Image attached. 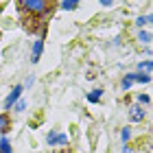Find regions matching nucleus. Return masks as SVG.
<instances>
[{
	"label": "nucleus",
	"instance_id": "f257e3e1",
	"mask_svg": "<svg viewBox=\"0 0 153 153\" xmlns=\"http://www.w3.org/2000/svg\"><path fill=\"white\" fill-rule=\"evenodd\" d=\"M20 4L29 13H35V16H44L46 13V2L44 0H20Z\"/></svg>",
	"mask_w": 153,
	"mask_h": 153
},
{
	"label": "nucleus",
	"instance_id": "f03ea898",
	"mask_svg": "<svg viewBox=\"0 0 153 153\" xmlns=\"http://www.w3.org/2000/svg\"><path fill=\"white\" fill-rule=\"evenodd\" d=\"M68 138L64 134H48V144H66Z\"/></svg>",
	"mask_w": 153,
	"mask_h": 153
},
{
	"label": "nucleus",
	"instance_id": "7ed1b4c3",
	"mask_svg": "<svg viewBox=\"0 0 153 153\" xmlns=\"http://www.w3.org/2000/svg\"><path fill=\"white\" fill-rule=\"evenodd\" d=\"M20 92H22V85H18V88H16V90H13V92L9 94V99H7V101H4V107H11V105H13V103H16V101H18V96H20Z\"/></svg>",
	"mask_w": 153,
	"mask_h": 153
},
{
	"label": "nucleus",
	"instance_id": "20e7f679",
	"mask_svg": "<svg viewBox=\"0 0 153 153\" xmlns=\"http://www.w3.org/2000/svg\"><path fill=\"white\" fill-rule=\"evenodd\" d=\"M129 118H131V120H134V123H138V120H142V118H144V112H142V107H131V112H129Z\"/></svg>",
	"mask_w": 153,
	"mask_h": 153
},
{
	"label": "nucleus",
	"instance_id": "39448f33",
	"mask_svg": "<svg viewBox=\"0 0 153 153\" xmlns=\"http://www.w3.org/2000/svg\"><path fill=\"white\" fill-rule=\"evenodd\" d=\"M42 48H44V42H42V39H37V42H35V48H33V61H37V59H39Z\"/></svg>",
	"mask_w": 153,
	"mask_h": 153
},
{
	"label": "nucleus",
	"instance_id": "423d86ee",
	"mask_svg": "<svg viewBox=\"0 0 153 153\" xmlns=\"http://www.w3.org/2000/svg\"><path fill=\"white\" fill-rule=\"evenodd\" d=\"M101 94H103L101 90H94V92H90V94H88V101H90V103H96V101H101Z\"/></svg>",
	"mask_w": 153,
	"mask_h": 153
},
{
	"label": "nucleus",
	"instance_id": "0eeeda50",
	"mask_svg": "<svg viewBox=\"0 0 153 153\" xmlns=\"http://www.w3.org/2000/svg\"><path fill=\"white\" fill-rule=\"evenodd\" d=\"M0 153H11V144H9V140H7V138H2V140H0Z\"/></svg>",
	"mask_w": 153,
	"mask_h": 153
},
{
	"label": "nucleus",
	"instance_id": "6e6552de",
	"mask_svg": "<svg viewBox=\"0 0 153 153\" xmlns=\"http://www.w3.org/2000/svg\"><path fill=\"white\" fill-rule=\"evenodd\" d=\"M138 24L144 26V24H153V13L151 16H142V18H138Z\"/></svg>",
	"mask_w": 153,
	"mask_h": 153
},
{
	"label": "nucleus",
	"instance_id": "1a4fd4ad",
	"mask_svg": "<svg viewBox=\"0 0 153 153\" xmlns=\"http://www.w3.org/2000/svg\"><path fill=\"white\" fill-rule=\"evenodd\" d=\"M136 81H138V83H149V81H151V76H149V74H144V72H138V74H136Z\"/></svg>",
	"mask_w": 153,
	"mask_h": 153
},
{
	"label": "nucleus",
	"instance_id": "9d476101",
	"mask_svg": "<svg viewBox=\"0 0 153 153\" xmlns=\"http://www.w3.org/2000/svg\"><path fill=\"white\" fill-rule=\"evenodd\" d=\"M76 2H79V0H64V9L66 11H72L74 7H76Z\"/></svg>",
	"mask_w": 153,
	"mask_h": 153
},
{
	"label": "nucleus",
	"instance_id": "9b49d317",
	"mask_svg": "<svg viewBox=\"0 0 153 153\" xmlns=\"http://www.w3.org/2000/svg\"><path fill=\"white\" fill-rule=\"evenodd\" d=\"M7 129H9V120L4 116H0V131H7Z\"/></svg>",
	"mask_w": 153,
	"mask_h": 153
},
{
	"label": "nucleus",
	"instance_id": "f8f14e48",
	"mask_svg": "<svg viewBox=\"0 0 153 153\" xmlns=\"http://www.w3.org/2000/svg\"><path fill=\"white\" fill-rule=\"evenodd\" d=\"M140 70H153V61H144V64H140Z\"/></svg>",
	"mask_w": 153,
	"mask_h": 153
},
{
	"label": "nucleus",
	"instance_id": "ddd939ff",
	"mask_svg": "<svg viewBox=\"0 0 153 153\" xmlns=\"http://www.w3.org/2000/svg\"><path fill=\"white\" fill-rule=\"evenodd\" d=\"M138 37H140V39L144 42V44H147V42H151V35H149V33H140Z\"/></svg>",
	"mask_w": 153,
	"mask_h": 153
},
{
	"label": "nucleus",
	"instance_id": "4468645a",
	"mask_svg": "<svg viewBox=\"0 0 153 153\" xmlns=\"http://www.w3.org/2000/svg\"><path fill=\"white\" fill-rule=\"evenodd\" d=\"M140 103H149V96L147 94H140Z\"/></svg>",
	"mask_w": 153,
	"mask_h": 153
},
{
	"label": "nucleus",
	"instance_id": "2eb2a0df",
	"mask_svg": "<svg viewBox=\"0 0 153 153\" xmlns=\"http://www.w3.org/2000/svg\"><path fill=\"white\" fill-rule=\"evenodd\" d=\"M99 2H101V4H105V7H109V4H112V0H99Z\"/></svg>",
	"mask_w": 153,
	"mask_h": 153
}]
</instances>
